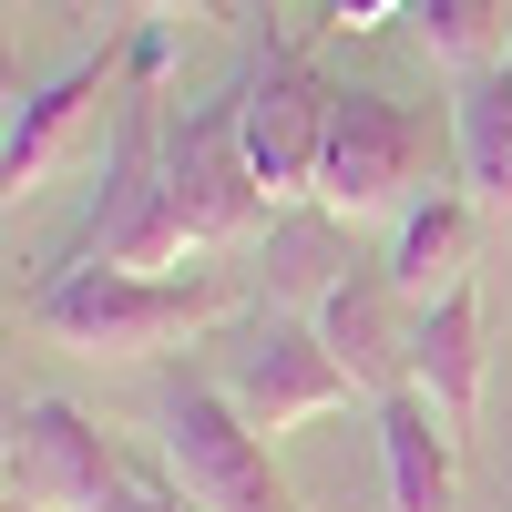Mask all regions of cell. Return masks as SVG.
I'll list each match as a JSON object with an SVG mask.
<instances>
[{"label": "cell", "mask_w": 512, "mask_h": 512, "mask_svg": "<svg viewBox=\"0 0 512 512\" xmlns=\"http://www.w3.org/2000/svg\"><path fill=\"white\" fill-rule=\"evenodd\" d=\"M431 175V123L390 93H338L328 154H318V205L328 216H410Z\"/></svg>", "instance_id": "cell-4"}, {"label": "cell", "mask_w": 512, "mask_h": 512, "mask_svg": "<svg viewBox=\"0 0 512 512\" xmlns=\"http://www.w3.org/2000/svg\"><path fill=\"white\" fill-rule=\"evenodd\" d=\"M451 154H461V195L482 205V216H512V52L492 72L461 82L451 103Z\"/></svg>", "instance_id": "cell-13"}, {"label": "cell", "mask_w": 512, "mask_h": 512, "mask_svg": "<svg viewBox=\"0 0 512 512\" xmlns=\"http://www.w3.org/2000/svg\"><path fill=\"white\" fill-rule=\"evenodd\" d=\"M103 11H175V0H103Z\"/></svg>", "instance_id": "cell-16"}, {"label": "cell", "mask_w": 512, "mask_h": 512, "mask_svg": "<svg viewBox=\"0 0 512 512\" xmlns=\"http://www.w3.org/2000/svg\"><path fill=\"white\" fill-rule=\"evenodd\" d=\"M390 11H410V0H328L338 31H369V21H390Z\"/></svg>", "instance_id": "cell-15"}, {"label": "cell", "mask_w": 512, "mask_h": 512, "mask_svg": "<svg viewBox=\"0 0 512 512\" xmlns=\"http://www.w3.org/2000/svg\"><path fill=\"white\" fill-rule=\"evenodd\" d=\"M164 175H175V205H185L195 246H246L267 226V205H277L267 175H256V154H246V134H236V93L164 123Z\"/></svg>", "instance_id": "cell-6"}, {"label": "cell", "mask_w": 512, "mask_h": 512, "mask_svg": "<svg viewBox=\"0 0 512 512\" xmlns=\"http://www.w3.org/2000/svg\"><path fill=\"white\" fill-rule=\"evenodd\" d=\"M410 390H431V410L472 441L482 420V277H461L451 297L420 308V349H410Z\"/></svg>", "instance_id": "cell-11"}, {"label": "cell", "mask_w": 512, "mask_h": 512, "mask_svg": "<svg viewBox=\"0 0 512 512\" xmlns=\"http://www.w3.org/2000/svg\"><path fill=\"white\" fill-rule=\"evenodd\" d=\"M164 482L195 512H297L287 472L267 461V431H246V410L216 379H175L164 390Z\"/></svg>", "instance_id": "cell-3"}, {"label": "cell", "mask_w": 512, "mask_h": 512, "mask_svg": "<svg viewBox=\"0 0 512 512\" xmlns=\"http://www.w3.org/2000/svg\"><path fill=\"white\" fill-rule=\"evenodd\" d=\"M328 113H338V82H328L308 52L267 41V52L246 62V82H236V134H246V154H256V175H267V195H318Z\"/></svg>", "instance_id": "cell-5"}, {"label": "cell", "mask_w": 512, "mask_h": 512, "mask_svg": "<svg viewBox=\"0 0 512 512\" xmlns=\"http://www.w3.org/2000/svg\"><path fill=\"white\" fill-rule=\"evenodd\" d=\"M379 472H390V512H461V431L431 410V390L379 400Z\"/></svg>", "instance_id": "cell-10"}, {"label": "cell", "mask_w": 512, "mask_h": 512, "mask_svg": "<svg viewBox=\"0 0 512 512\" xmlns=\"http://www.w3.org/2000/svg\"><path fill=\"white\" fill-rule=\"evenodd\" d=\"M472 236H482V205L461 195V185H431V195L400 216V236H390V256H379V267L400 277L410 308H431V297H451L461 277H472Z\"/></svg>", "instance_id": "cell-12"}, {"label": "cell", "mask_w": 512, "mask_h": 512, "mask_svg": "<svg viewBox=\"0 0 512 512\" xmlns=\"http://www.w3.org/2000/svg\"><path fill=\"white\" fill-rule=\"evenodd\" d=\"M236 287L226 277H144V267H52V287L31 297V328L62 338L82 359H154L185 349L205 328H236Z\"/></svg>", "instance_id": "cell-1"}, {"label": "cell", "mask_w": 512, "mask_h": 512, "mask_svg": "<svg viewBox=\"0 0 512 512\" xmlns=\"http://www.w3.org/2000/svg\"><path fill=\"white\" fill-rule=\"evenodd\" d=\"M410 31L451 82H472L512 52V0H410Z\"/></svg>", "instance_id": "cell-14"}, {"label": "cell", "mask_w": 512, "mask_h": 512, "mask_svg": "<svg viewBox=\"0 0 512 512\" xmlns=\"http://www.w3.org/2000/svg\"><path fill=\"white\" fill-rule=\"evenodd\" d=\"M0 492H11V512H113L123 502V461L103 441V420H82L72 400H21Z\"/></svg>", "instance_id": "cell-7"}, {"label": "cell", "mask_w": 512, "mask_h": 512, "mask_svg": "<svg viewBox=\"0 0 512 512\" xmlns=\"http://www.w3.org/2000/svg\"><path fill=\"white\" fill-rule=\"evenodd\" d=\"M318 338L338 349V369L359 379V400H390V390H410L420 308L400 297L390 267H349V277H328V297H318Z\"/></svg>", "instance_id": "cell-9"}, {"label": "cell", "mask_w": 512, "mask_h": 512, "mask_svg": "<svg viewBox=\"0 0 512 512\" xmlns=\"http://www.w3.org/2000/svg\"><path fill=\"white\" fill-rule=\"evenodd\" d=\"M123 82H134V41H103V52H82L72 72H52L41 93L11 103V134H0V195H41L62 175V154L82 144V123H93V103H123Z\"/></svg>", "instance_id": "cell-8"}, {"label": "cell", "mask_w": 512, "mask_h": 512, "mask_svg": "<svg viewBox=\"0 0 512 512\" xmlns=\"http://www.w3.org/2000/svg\"><path fill=\"white\" fill-rule=\"evenodd\" d=\"M216 390L246 410V431H297L318 410H349L359 379L338 369V349L318 338V318H287V308H246L216 349Z\"/></svg>", "instance_id": "cell-2"}]
</instances>
